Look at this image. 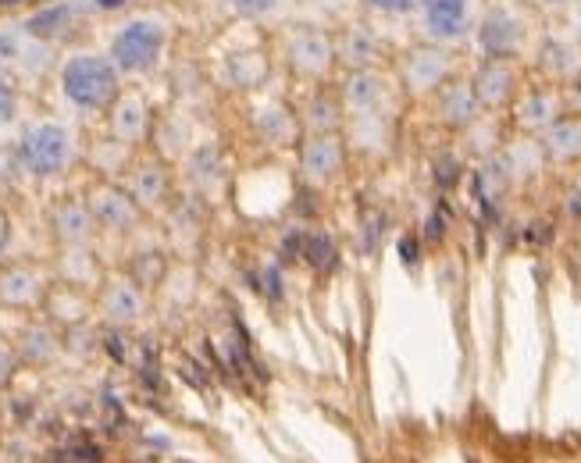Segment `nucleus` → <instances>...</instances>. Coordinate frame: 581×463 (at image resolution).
<instances>
[{"instance_id": "nucleus-1", "label": "nucleus", "mask_w": 581, "mask_h": 463, "mask_svg": "<svg viewBox=\"0 0 581 463\" xmlns=\"http://www.w3.org/2000/svg\"><path fill=\"white\" fill-rule=\"evenodd\" d=\"M58 82L68 104L86 114L107 111L118 100V93H122V72L115 68V61L104 54H93V50L68 57L65 65H61Z\"/></svg>"}, {"instance_id": "nucleus-2", "label": "nucleus", "mask_w": 581, "mask_h": 463, "mask_svg": "<svg viewBox=\"0 0 581 463\" xmlns=\"http://www.w3.org/2000/svg\"><path fill=\"white\" fill-rule=\"evenodd\" d=\"M18 147V161H22L25 175L33 179H58L65 175L68 164L75 157V136L68 125L61 122H36L22 132Z\"/></svg>"}, {"instance_id": "nucleus-3", "label": "nucleus", "mask_w": 581, "mask_h": 463, "mask_svg": "<svg viewBox=\"0 0 581 463\" xmlns=\"http://www.w3.org/2000/svg\"><path fill=\"white\" fill-rule=\"evenodd\" d=\"M168 47V25L161 18H129L111 40V61L122 75H147L161 65V54Z\"/></svg>"}, {"instance_id": "nucleus-4", "label": "nucleus", "mask_w": 581, "mask_h": 463, "mask_svg": "<svg viewBox=\"0 0 581 463\" xmlns=\"http://www.w3.org/2000/svg\"><path fill=\"white\" fill-rule=\"evenodd\" d=\"M403 86L407 93L414 97H428L442 86V82H450L453 75V54L442 43H418V47H410L403 54Z\"/></svg>"}, {"instance_id": "nucleus-5", "label": "nucleus", "mask_w": 581, "mask_h": 463, "mask_svg": "<svg viewBox=\"0 0 581 463\" xmlns=\"http://www.w3.org/2000/svg\"><path fill=\"white\" fill-rule=\"evenodd\" d=\"M86 207H90L97 228H104V232H115V236H122V232H132V228H136V221H140V214H143L140 204L132 200L129 189L118 186L115 179L97 182V186L86 193Z\"/></svg>"}, {"instance_id": "nucleus-6", "label": "nucleus", "mask_w": 581, "mask_h": 463, "mask_svg": "<svg viewBox=\"0 0 581 463\" xmlns=\"http://www.w3.org/2000/svg\"><path fill=\"white\" fill-rule=\"evenodd\" d=\"M286 65L300 79H325L328 68L336 65L332 36L314 29V25H300L286 43Z\"/></svg>"}, {"instance_id": "nucleus-7", "label": "nucleus", "mask_w": 581, "mask_h": 463, "mask_svg": "<svg viewBox=\"0 0 581 463\" xmlns=\"http://www.w3.org/2000/svg\"><path fill=\"white\" fill-rule=\"evenodd\" d=\"M524 47V25L514 11L507 8H492L489 15L478 22V50L485 57H503V61H514Z\"/></svg>"}, {"instance_id": "nucleus-8", "label": "nucleus", "mask_w": 581, "mask_h": 463, "mask_svg": "<svg viewBox=\"0 0 581 463\" xmlns=\"http://www.w3.org/2000/svg\"><path fill=\"white\" fill-rule=\"evenodd\" d=\"M346 164V147L339 132H318L300 143V171L307 182H332Z\"/></svg>"}, {"instance_id": "nucleus-9", "label": "nucleus", "mask_w": 581, "mask_h": 463, "mask_svg": "<svg viewBox=\"0 0 581 463\" xmlns=\"http://www.w3.org/2000/svg\"><path fill=\"white\" fill-rule=\"evenodd\" d=\"M418 8L432 43H457L471 33V0H421Z\"/></svg>"}, {"instance_id": "nucleus-10", "label": "nucleus", "mask_w": 581, "mask_h": 463, "mask_svg": "<svg viewBox=\"0 0 581 463\" xmlns=\"http://www.w3.org/2000/svg\"><path fill=\"white\" fill-rule=\"evenodd\" d=\"M471 90H475L482 111H496V107H507L517 97V68L514 61H503V57H482L475 79H471Z\"/></svg>"}, {"instance_id": "nucleus-11", "label": "nucleus", "mask_w": 581, "mask_h": 463, "mask_svg": "<svg viewBox=\"0 0 581 463\" xmlns=\"http://www.w3.org/2000/svg\"><path fill=\"white\" fill-rule=\"evenodd\" d=\"M339 100H343L346 114H385L389 79L375 68H353L339 90Z\"/></svg>"}, {"instance_id": "nucleus-12", "label": "nucleus", "mask_w": 581, "mask_h": 463, "mask_svg": "<svg viewBox=\"0 0 581 463\" xmlns=\"http://www.w3.org/2000/svg\"><path fill=\"white\" fill-rule=\"evenodd\" d=\"M107 122H111V136L125 147H140L150 136V107L140 93H118V100L107 107Z\"/></svg>"}, {"instance_id": "nucleus-13", "label": "nucleus", "mask_w": 581, "mask_h": 463, "mask_svg": "<svg viewBox=\"0 0 581 463\" xmlns=\"http://www.w3.org/2000/svg\"><path fill=\"white\" fill-rule=\"evenodd\" d=\"M132 200L140 204V211H157V207L172 196V171L168 164L150 157V161H140L129 168V186Z\"/></svg>"}, {"instance_id": "nucleus-14", "label": "nucleus", "mask_w": 581, "mask_h": 463, "mask_svg": "<svg viewBox=\"0 0 581 463\" xmlns=\"http://www.w3.org/2000/svg\"><path fill=\"white\" fill-rule=\"evenodd\" d=\"M143 307H147V300H143V285L136 282L132 275L104 282V293H100V310H104V317L115 328H129L132 321H140Z\"/></svg>"}, {"instance_id": "nucleus-15", "label": "nucleus", "mask_w": 581, "mask_h": 463, "mask_svg": "<svg viewBox=\"0 0 581 463\" xmlns=\"http://www.w3.org/2000/svg\"><path fill=\"white\" fill-rule=\"evenodd\" d=\"M332 50H336V61H343L353 72V68H375L382 43H378L375 29L368 22H353L332 36Z\"/></svg>"}, {"instance_id": "nucleus-16", "label": "nucleus", "mask_w": 581, "mask_h": 463, "mask_svg": "<svg viewBox=\"0 0 581 463\" xmlns=\"http://www.w3.org/2000/svg\"><path fill=\"white\" fill-rule=\"evenodd\" d=\"M50 228L61 239V246H90L93 232H97V221H93L86 200L68 196V200L54 204V211H50Z\"/></svg>"}, {"instance_id": "nucleus-17", "label": "nucleus", "mask_w": 581, "mask_h": 463, "mask_svg": "<svg viewBox=\"0 0 581 463\" xmlns=\"http://www.w3.org/2000/svg\"><path fill=\"white\" fill-rule=\"evenodd\" d=\"M435 93H439V118H442V125H450V129L464 132L467 125L475 122V118H482V104H478L475 90H471V82L450 79V82H442Z\"/></svg>"}, {"instance_id": "nucleus-18", "label": "nucleus", "mask_w": 581, "mask_h": 463, "mask_svg": "<svg viewBox=\"0 0 581 463\" xmlns=\"http://www.w3.org/2000/svg\"><path fill=\"white\" fill-rule=\"evenodd\" d=\"M564 114V97L560 90H528L517 97L514 104V122L524 132H546L549 125Z\"/></svg>"}, {"instance_id": "nucleus-19", "label": "nucleus", "mask_w": 581, "mask_h": 463, "mask_svg": "<svg viewBox=\"0 0 581 463\" xmlns=\"http://www.w3.org/2000/svg\"><path fill=\"white\" fill-rule=\"evenodd\" d=\"M539 136V147L549 161H574L581 157V114H560Z\"/></svg>"}, {"instance_id": "nucleus-20", "label": "nucleus", "mask_w": 581, "mask_h": 463, "mask_svg": "<svg viewBox=\"0 0 581 463\" xmlns=\"http://www.w3.org/2000/svg\"><path fill=\"white\" fill-rule=\"evenodd\" d=\"M72 22H75V8L68 0H58V4H47V8H40L36 15L25 18L22 33L36 43H50V40H61L72 29Z\"/></svg>"}, {"instance_id": "nucleus-21", "label": "nucleus", "mask_w": 581, "mask_h": 463, "mask_svg": "<svg viewBox=\"0 0 581 463\" xmlns=\"http://www.w3.org/2000/svg\"><path fill=\"white\" fill-rule=\"evenodd\" d=\"M343 100L332 97L328 90H318L303 111L296 114L300 118V129H307V136H318V132H339L343 129Z\"/></svg>"}, {"instance_id": "nucleus-22", "label": "nucleus", "mask_w": 581, "mask_h": 463, "mask_svg": "<svg viewBox=\"0 0 581 463\" xmlns=\"http://www.w3.org/2000/svg\"><path fill=\"white\" fill-rule=\"evenodd\" d=\"M43 300V282L29 268H8L0 275V303L4 307H36Z\"/></svg>"}, {"instance_id": "nucleus-23", "label": "nucleus", "mask_w": 581, "mask_h": 463, "mask_svg": "<svg viewBox=\"0 0 581 463\" xmlns=\"http://www.w3.org/2000/svg\"><path fill=\"white\" fill-rule=\"evenodd\" d=\"M257 132L271 147H289L300 136V118L286 104H268L257 111Z\"/></svg>"}, {"instance_id": "nucleus-24", "label": "nucleus", "mask_w": 581, "mask_h": 463, "mask_svg": "<svg viewBox=\"0 0 581 463\" xmlns=\"http://www.w3.org/2000/svg\"><path fill=\"white\" fill-rule=\"evenodd\" d=\"M539 65L553 82H574L581 75V50L564 40H549L539 50Z\"/></svg>"}, {"instance_id": "nucleus-25", "label": "nucleus", "mask_w": 581, "mask_h": 463, "mask_svg": "<svg viewBox=\"0 0 581 463\" xmlns=\"http://www.w3.org/2000/svg\"><path fill=\"white\" fill-rule=\"evenodd\" d=\"M300 257L303 264L318 275H332L339 268V246L332 243V236L325 232H303V243H300Z\"/></svg>"}, {"instance_id": "nucleus-26", "label": "nucleus", "mask_w": 581, "mask_h": 463, "mask_svg": "<svg viewBox=\"0 0 581 463\" xmlns=\"http://www.w3.org/2000/svg\"><path fill=\"white\" fill-rule=\"evenodd\" d=\"M58 350H61L58 335L50 332L47 325H29L22 332V339H18V357L29 360V364H36V367L50 364V360L58 357Z\"/></svg>"}, {"instance_id": "nucleus-27", "label": "nucleus", "mask_w": 581, "mask_h": 463, "mask_svg": "<svg viewBox=\"0 0 581 463\" xmlns=\"http://www.w3.org/2000/svg\"><path fill=\"white\" fill-rule=\"evenodd\" d=\"M61 275L65 285H93L97 282V260H93L90 246H65L61 253Z\"/></svg>"}, {"instance_id": "nucleus-28", "label": "nucleus", "mask_w": 581, "mask_h": 463, "mask_svg": "<svg viewBox=\"0 0 581 463\" xmlns=\"http://www.w3.org/2000/svg\"><path fill=\"white\" fill-rule=\"evenodd\" d=\"M542 147L535 143V139H524V143H514V147H507L503 150V161H507V168H510V179L514 175H532L535 168L542 164Z\"/></svg>"}, {"instance_id": "nucleus-29", "label": "nucleus", "mask_w": 581, "mask_h": 463, "mask_svg": "<svg viewBox=\"0 0 581 463\" xmlns=\"http://www.w3.org/2000/svg\"><path fill=\"white\" fill-rule=\"evenodd\" d=\"M229 72H232V82H236V86L250 90V86L264 82V75H268V61H264L261 54H236L229 61Z\"/></svg>"}, {"instance_id": "nucleus-30", "label": "nucleus", "mask_w": 581, "mask_h": 463, "mask_svg": "<svg viewBox=\"0 0 581 463\" xmlns=\"http://www.w3.org/2000/svg\"><path fill=\"white\" fill-rule=\"evenodd\" d=\"M189 179L197 186H211L218 182V150L214 147H197L189 154Z\"/></svg>"}, {"instance_id": "nucleus-31", "label": "nucleus", "mask_w": 581, "mask_h": 463, "mask_svg": "<svg viewBox=\"0 0 581 463\" xmlns=\"http://www.w3.org/2000/svg\"><path fill=\"white\" fill-rule=\"evenodd\" d=\"M25 175L22 161H18V147L0 143V189H11Z\"/></svg>"}, {"instance_id": "nucleus-32", "label": "nucleus", "mask_w": 581, "mask_h": 463, "mask_svg": "<svg viewBox=\"0 0 581 463\" xmlns=\"http://www.w3.org/2000/svg\"><path fill=\"white\" fill-rule=\"evenodd\" d=\"M18 118V90L8 75H0V129H8Z\"/></svg>"}, {"instance_id": "nucleus-33", "label": "nucleus", "mask_w": 581, "mask_h": 463, "mask_svg": "<svg viewBox=\"0 0 581 463\" xmlns=\"http://www.w3.org/2000/svg\"><path fill=\"white\" fill-rule=\"evenodd\" d=\"M361 4L371 11H382V15H410L421 0H361Z\"/></svg>"}, {"instance_id": "nucleus-34", "label": "nucleus", "mask_w": 581, "mask_h": 463, "mask_svg": "<svg viewBox=\"0 0 581 463\" xmlns=\"http://www.w3.org/2000/svg\"><path fill=\"white\" fill-rule=\"evenodd\" d=\"M232 8L243 18H264L279 8V0H232Z\"/></svg>"}, {"instance_id": "nucleus-35", "label": "nucleus", "mask_w": 581, "mask_h": 463, "mask_svg": "<svg viewBox=\"0 0 581 463\" xmlns=\"http://www.w3.org/2000/svg\"><path fill=\"white\" fill-rule=\"evenodd\" d=\"M435 179H439V186H453V182L460 179V164L453 161V157L439 161V164H435Z\"/></svg>"}, {"instance_id": "nucleus-36", "label": "nucleus", "mask_w": 581, "mask_h": 463, "mask_svg": "<svg viewBox=\"0 0 581 463\" xmlns=\"http://www.w3.org/2000/svg\"><path fill=\"white\" fill-rule=\"evenodd\" d=\"M382 214H371V218L368 221H364V250H375V246H378V236H382Z\"/></svg>"}, {"instance_id": "nucleus-37", "label": "nucleus", "mask_w": 581, "mask_h": 463, "mask_svg": "<svg viewBox=\"0 0 581 463\" xmlns=\"http://www.w3.org/2000/svg\"><path fill=\"white\" fill-rule=\"evenodd\" d=\"M11 374H15V350H11L8 342L0 339V385L8 382Z\"/></svg>"}, {"instance_id": "nucleus-38", "label": "nucleus", "mask_w": 581, "mask_h": 463, "mask_svg": "<svg viewBox=\"0 0 581 463\" xmlns=\"http://www.w3.org/2000/svg\"><path fill=\"white\" fill-rule=\"evenodd\" d=\"M564 104L571 107V114H581V75H578V79L571 82V90H567Z\"/></svg>"}, {"instance_id": "nucleus-39", "label": "nucleus", "mask_w": 581, "mask_h": 463, "mask_svg": "<svg viewBox=\"0 0 581 463\" xmlns=\"http://www.w3.org/2000/svg\"><path fill=\"white\" fill-rule=\"evenodd\" d=\"M400 253H403V260H407V264H414V260H418V253H421V246H418V239H400Z\"/></svg>"}, {"instance_id": "nucleus-40", "label": "nucleus", "mask_w": 581, "mask_h": 463, "mask_svg": "<svg viewBox=\"0 0 581 463\" xmlns=\"http://www.w3.org/2000/svg\"><path fill=\"white\" fill-rule=\"evenodd\" d=\"M93 8L97 11H122V8H129V0H93Z\"/></svg>"}, {"instance_id": "nucleus-41", "label": "nucleus", "mask_w": 581, "mask_h": 463, "mask_svg": "<svg viewBox=\"0 0 581 463\" xmlns=\"http://www.w3.org/2000/svg\"><path fill=\"white\" fill-rule=\"evenodd\" d=\"M542 4H553V8H560V4H571V0H542Z\"/></svg>"}, {"instance_id": "nucleus-42", "label": "nucleus", "mask_w": 581, "mask_h": 463, "mask_svg": "<svg viewBox=\"0 0 581 463\" xmlns=\"http://www.w3.org/2000/svg\"><path fill=\"white\" fill-rule=\"evenodd\" d=\"M578 36H581V29H578Z\"/></svg>"}]
</instances>
